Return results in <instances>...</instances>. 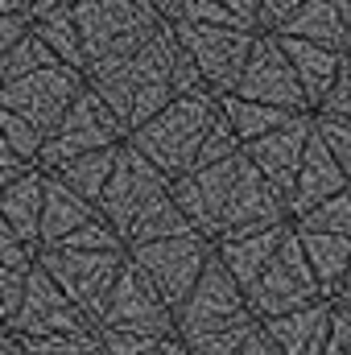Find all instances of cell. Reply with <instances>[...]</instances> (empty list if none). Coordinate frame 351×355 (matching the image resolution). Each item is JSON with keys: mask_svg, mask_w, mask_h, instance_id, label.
<instances>
[{"mask_svg": "<svg viewBox=\"0 0 351 355\" xmlns=\"http://www.w3.org/2000/svg\"><path fill=\"white\" fill-rule=\"evenodd\" d=\"M178 211L203 240H223L244 227L285 223V198L261 178V170L244 157V149L228 162L190 170L170 182Z\"/></svg>", "mask_w": 351, "mask_h": 355, "instance_id": "1", "label": "cell"}, {"mask_svg": "<svg viewBox=\"0 0 351 355\" xmlns=\"http://www.w3.org/2000/svg\"><path fill=\"white\" fill-rule=\"evenodd\" d=\"M174 62H178V37L170 25H162L132 54L87 67L83 79L108 103V112L124 124V132H132L174 99Z\"/></svg>", "mask_w": 351, "mask_h": 355, "instance_id": "2", "label": "cell"}, {"mask_svg": "<svg viewBox=\"0 0 351 355\" xmlns=\"http://www.w3.org/2000/svg\"><path fill=\"white\" fill-rule=\"evenodd\" d=\"M215 112H219V103H215L211 91L178 95L157 116H149L141 128H132L124 137V145H132L153 170H162V174L174 182V178L194 170V153H198V145H203Z\"/></svg>", "mask_w": 351, "mask_h": 355, "instance_id": "3", "label": "cell"}, {"mask_svg": "<svg viewBox=\"0 0 351 355\" xmlns=\"http://www.w3.org/2000/svg\"><path fill=\"white\" fill-rule=\"evenodd\" d=\"M71 12L83 42V71L132 54L166 25L145 0H75Z\"/></svg>", "mask_w": 351, "mask_h": 355, "instance_id": "4", "label": "cell"}, {"mask_svg": "<svg viewBox=\"0 0 351 355\" xmlns=\"http://www.w3.org/2000/svg\"><path fill=\"white\" fill-rule=\"evenodd\" d=\"M124 124L108 112V103L95 95L91 87H83L75 95V103L62 112V120L46 132L42 141V153H37V170H58L62 162L79 157V153H95V149H112V145H124Z\"/></svg>", "mask_w": 351, "mask_h": 355, "instance_id": "5", "label": "cell"}, {"mask_svg": "<svg viewBox=\"0 0 351 355\" xmlns=\"http://www.w3.org/2000/svg\"><path fill=\"white\" fill-rule=\"evenodd\" d=\"M323 297V289H318V281H314V272L306 265V252H302V244H298V236L289 232L281 244H277V252H273V261L252 277V285L244 289V302H248V310H252V318H281V314H289V310H302V306H310V302H318Z\"/></svg>", "mask_w": 351, "mask_h": 355, "instance_id": "6", "label": "cell"}, {"mask_svg": "<svg viewBox=\"0 0 351 355\" xmlns=\"http://www.w3.org/2000/svg\"><path fill=\"white\" fill-rule=\"evenodd\" d=\"M37 265L46 268V277L62 289V297L95 327V318L103 314V302L120 277L124 252H71V248H42Z\"/></svg>", "mask_w": 351, "mask_h": 355, "instance_id": "7", "label": "cell"}, {"mask_svg": "<svg viewBox=\"0 0 351 355\" xmlns=\"http://www.w3.org/2000/svg\"><path fill=\"white\" fill-rule=\"evenodd\" d=\"M170 29L211 95L236 91V79L248 62V50L261 33V29H232V25H170Z\"/></svg>", "mask_w": 351, "mask_h": 355, "instance_id": "8", "label": "cell"}, {"mask_svg": "<svg viewBox=\"0 0 351 355\" xmlns=\"http://www.w3.org/2000/svg\"><path fill=\"white\" fill-rule=\"evenodd\" d=\"M162 194H170V178L162 174V170H153L132 145H120V149H116V166H112V174L103 182V194L95 198V211H99V215L112 223V232L124 240L128 227H132Z\"/></svg>", "mask_w": 351, "mask_h": 355, "instance_id": "9", "label": "cell"}, {"mask_svg": "<svg viewBox=\"0 0 351 355\" xmlns=\"http://www.w3.org/2000/svg\"><path fill=\"white\" fill-rule=\"evenodd\" d=\"M128 261L149 277V285L157 289V297L174 310L178 302L190 293V285L198 281L203 265L211 261V240H203L198 232L170 236V240H153V244H132L124 248Z\"/></svg>", "mask_w": 351, "mask_h": 355, "instance_id": "10", "label": "cell"}, {"mask_svg": "<svg viewBox=\"0 0 351 355\" xmlns=\"http://www.w3.org/2000/svg\"><path fill=\"white\" fill-rule=\"evenodd\" d=\"M87 87L83 71L75 67H62V62H50L42 71H29L25 79H12L0 87V107L29 120L42 137L62 120V112L75 103V95Z\"/></svg>", "mask_w": 351, "mask_h": 355, "instance_id": "11", "label": "cell"}, {"mask_svg": "<svg viewBox=\"0 0 351 355\" xmlns=\"http://www.w3.org/2000/svg\"><path fill=\"white\" fill-rule=\"evenodd\" d=\"M240 314H248L244 289L236 285V277L211 252V261L203 265L198 281L190 285V293L174 306V335L186 343V339H198L207 331H219V327L236 322Z\"/></svg>", "mask_w": 351, "mask_h": 355, "instance_id": "12", "label": "cell"}, {"mask_svg": "<svg viewBox=\"0 0 351 355\" xmlns=\"http://www.w3.org/2000/svg\"><path fill=\"white\" fill-rule=\"evenodd\" d=\"M95 327H103V331H132V335H149V339H170L174 335V310L157 297V289L149 285V277L141 268L128 261V252H124L120 277H116Z\"/></svg>", "mask_w": 351, "mask_h": 355, "instance_id": "13", "label": "cell"}, {"mask_svg": "<svg viewBox=\"0 0 351 355\" xmlns=\"http://www.w3.org/2000/svg\"><path fill=\"white\" fill-rule=\"evenodd\" d=\"M232 95L257 99V103H273V107H289V112H310L306 95L298 87V75H293V67H289V58L281 50V42L268 29L257 33L252 50H248V62H244Z\"/></svg>", "mask_w": 351, "mask_h": 355, "instance_id": "14", "label": "cell"}, {"mask_svg": "<svg viewBox=\"0 0 351 355\" xmlns=\"http://www.w3.org/2000/svg\"><path fill=\"white\" fill-rule=\"evenodd\" d=\"M91 322L62 297V289L46 277V268L33 261L25 272V289H21V306L8 318V335L12 339H42V335H67V331H87Z\"/></svg>", "mask_w": 351, "mask_h": 355, "instance_id": "15", "label": "cell"}, {"mask_svg": "<svg viewBox=\"0 0 351 355\" xmlns=\"http://www.w3.org/2000/svg\"><path fill=\"white\" fill-rule=\"evenodd\" d=\"M310 132H314V120H310V112H306V116H298V120H289V124L264 132L257 141L240 145L244 157L261 170V178L281 194V198H285L289 186H293V174H298V162H302V153H306Z\"/></svg>", "mask_w": 351, "mask_h": 355, "instance_id": "16", "label": "cell"}, {"mask_svg": "<svg viewBox=\"0 0 351 355\" xmlns=\"http://www.w3.org/2000/svg\"><path fill=\"white\" fill-rule=\"evenodd\" d=\"M348 186L351 182H348V174L339 170V162L331 157V149L318 141V132H310L306 153H302L298 174H293V186H289V194H285V215L298 219V215H306L310 207L327 202L331 194H339V190H348Z\"/></svg>", "mask_w": 351, "mask_h": 355, "instance_id": "17", "label": "cell"}, {"mask_svg": "<svg viewBox=\"0 0 351 355\" xmlns=\"http://www.w3.org/2000/svg\"><path fill=\"white\" fill-rule=\"evenodd\" d=\"M285 236H289V219H285V223H264V227L232 232V236L215 240L211 248H215V261L236 277V285H240V289H248V285H252V277L273 261V252H277V244H281Z\"/></svg>", "mask_w": 351, "mask_h": 355, "instance_id": "18", "label": "cell"}, {"mask_svg": "<svg viewBox=\"0 0 351 355\" xmlns=\"http://www.w3.org/2000/svg\"><path fill=\"white\" fill-rule=\"evenodd\" d=\"M273 37L281 42V50H285V58H289V67L298 75V87L306 95V107L314 112L327 99V91L335 87V79L343 71V54H335L327 46H314V42H302V37H285V33H273Z\"/></svg>", "mask_w": 351, "mask_h": 355, "instance_id": "19", "label": "cell"}, {"mask_svg": "<svg viewBox=\"0 0 351 355\" xmlns=\"http://www.w3.org/2000/svg\"><path fill=\"white\" fill-rule=\"evenodd\" d=\"M268 331V339L277 343L281 355H323V343H327V327H331V302L318 297L302 310H289L281 318H268L261 322Z\"/></svg>", "mask_w": 351, "mask_h": 355, "instance_id": "20", "label": "cell"}, {"mask_svg": "<svg viewBox=\"0 0 351 355\" xmlns=\"http://www.w3.org/2000/svg\"><path fill=\"white\" fill-rule=\"evenodd\" d=\"M95 211V202L79 198L71 186H62L54 174H46V186H42V223H37V252L42 248H54L62 236H71L75 227H83Z\"/></svg>", "mask_w": 351, "mask_h": 355, "instance_id": "21", "label": "cell"}, {"mask_svg": "<svg viewBox=\"0 0 351 355\" xmlns=\"http://www.w3.org/2000/svg\"><path fill=\"white\" fill-rule=\"evenodd\" d=\"M42 186H46V170L29 166L25 174H17L0 190V219L33 252H37V223H42Z\"/></svg>", "mask_w": 351, "mask_h": 355, "instance_id": "22", "label": "cell"}, {"mask_svg": "<svg viewBox=\"0 0 351 355\" xmlns=\"http://www.w3.org/2000/svg\"><path fill=\"white\" fill-rule=\"evenodd\" d=\"M273 33H285V37H302V42H314V46H327L335 54H348L351 50V37L343 29V17L335 8V0H302L281 29Z\"/></svg>", "mask_w": 351, "mask_h": 355, "instance_id": "23", "label": "cell"}, {"mask_svg": "<svg viewBox=\"0 0 351 355\" xmlns=\"http://www.w3.org/2000/svg\"><path fill=\"white\" fill-rule=\"evenodd\" d=\"M215 103H219V116L228 120V128L236 132L240 145H248V141H257L264 132H273V128H281V124L306 116V112L273 107V103H257V99H240V95H215Z\"/></svg>", "mask_w": 351, "mask_h": 355, "instance_id": "24", "label": "cell"}, {"mask_svg": "<svg viewBox=\"0 0 351 355\" xmlns=\"http://www.w3.org/2000/svg\"><path fill=\"white\" fill-rule=\"evenodd\" d=\"M289 232H293V227H289ZM293 236H298V244H302V252H306V265L314 272L323 297L331 302L339 277H343L348 265H351V236H323V232H293Z\"/></svg>", "mask_w": 351, "mask_h": 355, "instance_id": "25", "label": "cell"}, {"mask_svg": "<svg viewBox=\"0 0 351 355\" xmlns=\"http://www.w3.org/2000/svg\"><path fill=\"white\" fill-rule=\"evenodd\" d=\"M25 29H29L62 67L83 71V42H79V25H75L71 4H67V8H54V12H46V17H37V21H25Z\"/></svg>", "mask_w": 351, "mask_h": 355, "instance_id": "26", "label": "cell"}, {"mask_svg": "<svg viewBox=\"0 0 351 355\" xmlns=\"http://www.w3.org/2000/svg\"><path fill=\"white\" fill-rule=\"evenodd\" d=\"M116 149H120V145H112V149H95V153H79V157L62 162V166L50 170V174L58 178L62 186H71L79 198L95 202V198L103 194V182H108V174H112V166H116Z\"/></svg>", "mask_w": 351, "mask_h": 355, "instance_id": "27", "label": "cell"}, {"mask_svg": "<svg viewBox=\"0 0 351 355\" xmlns=\"http://www.w3.org/2000/svg\"><path fill=\"white\" fill-rule=\"evenodd\" d=\"M186 232H194V227H190L186 215L178 211L174 194H162V198L128 227L124 248H132V244H153V240H170V236H186Z\"/></svg>", "mask_w": 351, "mask_h": 355, "instance_id": "28", "label": "cell"}, {"mask_svg": "<svg viewBox=\"0 0 351 355\" xmlns=\"http://www.w3.org/2000/svg\"><path fill=\"white\" fill-rule=\"evenodd\" d=\"M293 232H323V236H351V186L331 194L327 202L310 207L306 215L289 219Z\"/></svg>", "mask_w": 351, "mask_h": 355, "instance_id": "29", "label": "cell"}, {"mask_svg": "<svg viewBox=\"0 0 351 355\" xmlns=\"http://www.w3.org/2000/svg\"><path fill=\"white\" fill-rule=\"evenodd\" d=\"M50 62H58V58H54V54H50V50H46L29 29H25V33H21V37L0 54V87H4V83H12V79H25L29 71L50 67Z\"/></svg>", "mask_w": 351, "mask_h": 355, "instance_id": "30", "label": "cell"}, {"mask_svg": "<svg viewBox=\"0 0 351 355\" xmlns=\"http://www.w3.org/2000/svg\"><path fill=\"white\" fill-rule=\"evenodd\" d=\"M261 327V318H252V310L248 314H240L236 322H228V327H219V331H207V335H198V339H186V352L190 355H236L244 343H248V335Z\"/></svg>", "mask_w": 351, "mask_h": 355, "instance_id": "31", "label": "cell"}, {"mask_svg": "<svg viewBox=\"0 0 351 355\" xmlns=\"http://www.w3.org/2000/svg\"><path fill=\"white\" fill-rule=\"evenodd\" d=\"M25 355H103L95 327L87 331H67V335H42V339H17Z\"/></svg>", "mask_w": 351, "mask_h": 355, "instance_id": "32", "label": "cell"}, {"mask_svg": "<svg viewBox=\"0 0 351 355\" xmlns=\"http://www.w3.org/2000/svg\"><path fill=\"white\" fill-rule=\"evenodd\" d=\"M42 132L29 124V120H21V116H12V112H4L0 107V145L17 157V162H25V166H33L37 162V153H42Z\"/></svg>", "mask_w": 351, "mask_h": 355, "instance_id": "33", "label": "cell"}, {"mask_svg": "<svg viewBox=\"0 0 351 355\" xmlns=\"http://www.w3.org/2000/svg\"><path fill=\"white\" fill-rule=\"evenodd\" d=\"M54 248H71V252H124V240L112 232V223L103 215H91L83 227H75L71 236H62Z\"/></svg>", "mask_w": 351, "mask_h": 355, "instance_id": "34", "label": "cell"}, {"mask_svg": "<svg viewBox=\"0 0 351 355\" xmlns=\"http://www.w3.org/2000/svg\"><path fill=\"white\" fill-rule=\"evenodd\" d=\"M310 120H314L318 141L331 149V157L339 162V170H343L348 182H351V120H343V116H327V112H310Z\"/></svg>", "mask_w": 351, "mask_h": 355, "instance_id": "35", "label": "cell"}, {"mask_svg": "<svg viewBox=\"0 0 351 355\" xmlns=\"http://www.w3.org/2000/svg\"><path fill=\"white\" fill-rule=\"evenodd\" d=\"M236 153H240V141H236V132L228 128V120L215 112V120H211V128H207L198 153H194V170L215 166V162H228V157H236Z\"/></svg>", "mask_w": 351, "mask_h": 355, "instance_id": "36", "label": "cell"}, {"mask_svg": "<svg viewBox=\"0 0 351 355\" xmlns=\"http://www.w3.org/2000/svg\"><path fill=\"white\" fill-rule=\"evenodd\" d=\"M37 261V252L29 248V244H21L17 236H12V227L0 219V281L4 277H25L29 268Z\"/></svg>", "mask_w": 351, "mask_h": 355, "instance_id": "37", "label": "cell"}, {"mask_svg": "<svg viewBox=\"0 0 351 355\" xmlns=\"http://www.w3.org/2000/svg\"><path fill=\"white\" fill-rule=\"evenodd\" d=\"M323 355H351V314H343L339 306H331V327H327Z\"/></svg>", "mask_w": 351, "mask_h": 355, "instance_id": "38", "label": "cell"}, {"mask_svg": "<svg viewBox=\"0 0 351 355\" xmlns=\"http://www.w3.org/2000/svg\"><path fill=\"white\" fill-rule=\"evenodd\" d=\"M298 4H302V0H257L261 29H268V33H273V29H281V25H285V17H289Z\"/></svg>", "mask_w": 351, "mask_h": 355, "instance_id": "39", "label": "cell"}, {"mask_svg": "<svg viewBox=\"0 0 351 355\" xmlns=\"http://www.w3.org/2000/svg\"><path fill=\"white\" fill-rule=\"evenodd\" d=\"M314 112H327V116H343V120H351V83L348 79H335V87L327 91V99H323Z\"/></svg>", "mask_w": 351, "mask_h": 355, "instance_id": "40", "label": "cell"}, {"mask_svg": "<svg viewBox=\"0 0 351 355\" xmlns=\"http://www.w3.org/2000/svg\"><path fill=\"white\" fill-rule=\"evenodd\" d=\"M219 8H228L232 17H240L248 29H261V12H257V0H215Z\"/></svg>", "mask_w": 351, "mask_h": 355, "instance_id": "41", "label": "cell"}, {"mask_svg": "<svg viewBox=\"0 0 351 355\" xmlns=\"http://www.w3.org/2000/svg\"><path fill=\"white\" fill-rule=\"evenodd\" d=\"M236 355H281V352H277V343L268 339V331H264V327H257V331L248 335V343H244Z\"/></svg>", "mask_w": 351, "mask_h": 355, "instance_id": "42", "label": "cell"}, {"mask_svg": "<svg viewBox=\"0 0 351 355\" xmlns=\"http://www.w3.org/2000/svg\"><path fill=\"white\" fill-rule=\"evenodd\" d=\"M25 33V17H12V12H0V54Z\"/></svg>", "mask_w": 351, "mask_h": 355, "instance_id": "43", "label": "cell"}, {"mask_svg": "<svg viewBox=\"0 0 351 355\" xmlns=\"http://www.w3.org/2000/svg\"><path fill=\"white\" fill-rule=\"evenodd\" d=\"M25 170H29L25 162H17L8 149H0V190H4V186H8V182H12L17 174H25Z\"/></svg>", "mask_w": 351, "mask_h": 355, "instance_id": "44", "label": "cell"}, {"mask_svg": "<svg viewBox=\"0 0 351 355\" xmlns=\"http://www.w3.org/2000/svg\"><path fill=\"white\" fill-rule=\"evenodd\" d=\"M331 306H339L343 314H351V265H348V272L339 277V285H335V293H331Z\"/></svg>", "mask_w": 351, "mask_h": 355, "instance_id": "45", "label": "cell"}, {"mask_svg": "<svg viewBox=\"0 0 351 355\" xmlns=\"http://www.w3.org/2000/svg\"><path fill=\"white\" fill-rule=\"evenodd\" d=\"M145 355H190V352H186V343H182L178 335H170V339H162L153 352H145Z\"/></svg>", "mask_w": 351, "mask_h": 355, "instance_id": "46", "label": "cell"}, {"mask_svg": "<svg viewBox=\"0 0 351 355\" xmlns=\"http://www.w3.org/2000/svg\"><path fill=\"white\" fill-rule=\"evenodd\" d=\"M0 355H25V352H21V343L12 335H0Z\"/></svg>", "mask_w": 351, "mask_h": 355, "instance_id": "47", "label": "cell"}, {"mask_svg": "<svg viewBox=\"0 0 351 355\" xmlns=\"http://www.w3.org/2000/svg\"><path fill=\"white\" fill-rule=\"evenodd\" d=\"M335 8H339V17H343V29H348V37H351V0H335Z\"/></svg>", "mask_w": 351, "mask_h": 355, "instance_id": "48", "label": "cell"}, {"mask_svg": "<svg viewBox=\"0 0 351 355\" xmlns=\"http://www.w3.org/2000/svg\"><path fill=\"white\" fill-rule=\"evenodd\" d=\"M0 12H12V17H25V12H21V0H0Z\"/></svg>", "mask_w": 351, "mask_h": 355, "instance_id": "49", "label": "cell"}, {"mask_svg": "<svg viewBox=\"0 0 351 355\" xmlns=\"http://www.w3.org/2000/svg\"><path fill=\"white\" fill-rule=\"evenodd\" d=\"M339 79H348V83H351V50L343 54V71H339Z\"/></svg>", "mask_w": 351, "mask_h": 355, "instance_id": "50", "label": "cell"}, {"mask_svg": "<svg viewBox=\"0 0 351 355\" xmlns=\"http://www.w3.org/2000/svg\"><path fill=\"white\" fill-rule=\"evenodd\" d=\"M0 335H8V331H4V322H0Z\"/></svg>", "mask_w": 351, "mask_h": 355, "instance_id": "51", "label": "cell"}, {"mask_svg": "<svg viewBox=\"0 0 351 355\" xmlns=\"http://www.w3.org/2000/svg\"><path fill=\"white\" fill-rule=\"evenodd\" d=\"M21 12H25V0H21Z\"/></svg>", "mask_w": 351, "mask_h": 355, "instance_id": "52", "label": "cell"}, {"mask_svg": "<svg viewBox=\"0 0 351 355\" xmlns=\"http://www.w3.org/2000/svg\"><path fill=\"white\" fill-rule=\"evenodd\" d=\"M71 4H75V0H71Z\"/></svg>", "mask_w": 351, "mask_h": 355, "instance_id": "53", "label": "cell"}]
</instances>
